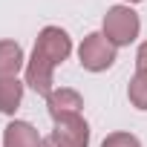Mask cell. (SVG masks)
Returning a JSON list of instances; mask_svg holds the SVG:
<instances>
[{"mask_svg":"<svg viewBox=\"0 0 147 147\" xmlns=\"http://www.w3.org/2000/svg\"><path fill=\"white\" fill-rule=\"evenodd\" d=\"M72 52V40L63 29L58 26H46L32 49V61L26 63V84L38 92V95H52V72L58 63H63Z\"/></svg>","mask_w":147,"mask_h":147,"instance_id":"obj_1","label":"cell"},{"mask_svg":"<svg viewBox=\"0 0 147 147\" xmlns=\"http://www.w3.org/2000/svg\"><path fill=\"white\" fill-rule=\"evenodd\" d=\"M40 136L32 124L26 121H12L3 130V147H40Z\"/></svg>","mask_w":147,"mask_h":147,"instance_id":"obj_6","label":"cell"},{"mask_svg":"<svg viewBox=\"0 0 147 147\" xmlns=\"http://www.w3.org/2000/svg\"><path fill=\"white\" fill-rule=\"evenodd\" d=\"M138 15L130 9V6H113L107 15H104V38L113 43V46H127L138 38Z\"/></svg>","mask_w":147,"mask_h":147,"instance_id":"obj_2","label":"cell"},{"mask_svg":"<svg viewBox=\"0 0 147 147\" xmlns=\"http://www.w3.org/2000/svg\"><path fill=\"white\" fill-rule=\"evenodd\" d=\"M81 107H84V98L75 90H52V95L46 98V110L52 121L61 115H81Z\"/></svg>","mask_w":147,"mask_h":147,"instance_id":"obj_5","label":"cell"},{"mask_svg":"<svg viewBox=\"0 0 147 147\" xmlns=\"http://www.w3.org/2000/svg\"><path fill=\"white\" fill-rule=\"evenodd\" d=\"M101 147H141V144H138V138L130 136V133H113V136L104 138Z\"/></svg>","mask_w":147,"mask_h":147,"instance_id":"obj_10","label":"cell"},{"mask_svg":"<svg viewBox=\"0 0 147 147\" xmlns=\"http://www.w3.org/2000/svg\"><path fill=\"white\" fill-rule=\"evenodd\" d=\"M136 63H138V69H147V43H141V49L136 55Z\"/></svg>","mask_w":147,"mask_h":147,"instance_id":"obj_11","label":"cell"},{"mask_svg":"<svg viewBox=\"0 0 147 147\" xmlns=\"http://www.w3.org/2000/svg\"><path fill=\"white\" fill-rule=\"evenodd\" d=\"M40 147H61V144H58V141L49 136V138H43V141H40Z\"/></svg>","mask_w":147,"mask_h":147,"instance_id":"obj_12","label":"cell"},{"mask_svg":"<svg viewBox=\"0 0 147 147\" xmlns=\"http://www.w3.org/2000/svg\"><path fill=\"white\" fill-rule=\"evenodd\" d=\"M127 95H130V104H133V107L147 110V69H138L136 75H133Z\"/></svg>","mask_w":147,"mask_h":147,"instance_id":"obj_9","label":"cell"},{"mask_svg":"<svg viewBox=\"0 0 147 147\" xmlns=\"http://www.w3.org/2000/svg\"><path fill=\"white\" fill-rule=\"evenodd\" d=\"M78 58H81V66L90 69V72H104L115 63V46L104 38V35H87L84 43L78 46Z\"/></svg>","mask_w":147,"mask_h":147,"instance_id":"obj_3","label":"cell"},{"mask_svg":"<svg viewBox=\"0 0 147 147\" xmlns=\"http://www.w3.org/2000/svg\"><path fill=\"white\" fill-rule=\"evenodd\" d=\"M52 138L61 147H87L90 144V127L81 115H61V118H55Z\"/></svg>","mask_w":147,"mask_h":147,"instance_id":"obj_4","label":"cell"},{"mask_svg":"<svg viewBox=\"0 0 147 147\" xmlns=\"http://www.w3.org/2000/svg\"><path fill=\"white\" fill-rule=\"evenodd\" d=\"M130 3H138V0H130Z\"/></svg>","mask_w":147,"mask_h":147,"instance_id":"obj_13","label":"cell"},{"mask_svg":"<svg viewBox=\"0 0 147 147\" xmlns=\"http://www.w3.org/2000/svg\"><path fill=\"white\" fill-rule=\"evenodd\" d=\"M23 66V49L15 40H0V78H15Z\"/></svg>","mask_w":147,"mask_h":147,"instance_id":"obj_7","label":"cell"},{"mask_svg":"<svg viewBox=\"0 0 147 147\" xmlns=\"http://www.w3.org/2000/svg\"><path fill=\"white\" fill-rule=\"evenodd\" d=\"M20 98H23V84L18 78H0V113L12 115L20 107Z\"/></svg>","mask_w":147,"mask_h":147,"instance_id":"obj_8","label":"cell"}]
</instances>
